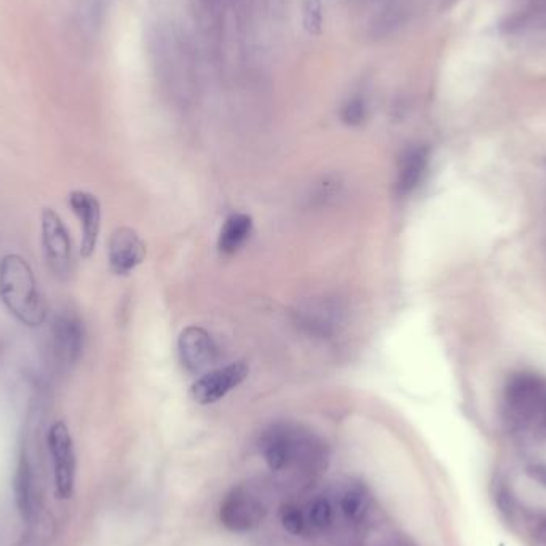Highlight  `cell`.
<instances>
[{"label":"cell","mask_w":546,"mask_h":546,"mask_svg":"<svg viewBox=\"0 0 546 546\" xmlns=\"http://www.w3.org/2000/svg\"><path fill=\"white\" fill-rule=\"evenodd\" d=\"M253 232V219L248 214L237 213L226 219L219 234L218 246L222 254H234L242 248Z\"/></svg>","instance_id":"obj_12"},{"label":"cell","mask_w":546,"mask_h":546,"mask_svg":"<svg viewBox=\"0 0 546 546\" xmlns=\"http://www.w3.org/2000/svg\"><path fill=\"white\" fill-rule=\"evenodd\" d=\"M527 527L532 539L539 546H546V511H535L527 518Z\"/></svg>","instance_id":"obj_19"},{"label":"cell","mask_w":546,"mask_h":546,"mask_svg":"<svg viewBox=\"0 0 546 546\" xmlns=\"http://www.w3.org/2000/svg\"><path fill=\"white\" fill-rule=\"evenodd\" d=\"M261 453L269 469L277 473L294 470L313 475L325 467L326 447L309 430L277 423L261 439Z\"/></svg>","instance_id":"obj_1"},{"label":"cell","mask_w":546,"mask_h":546,"mask_svg":"<svg viewBox=\"0 0 546 546\" xmlns=\"http://www.w3.org/2000/svg\"><path fill=\"white\" fill-rule=\"evenodd\" d=\"M341 513L347 521L358 523L367 510V495L359 486H349L339 500Z\"/></svg>","instance_id":"obj_13"},{"label":"cell","mask_w":546,"mask_h":546,"mask_svg":"<svg viewBox=\"0 0 546 546\" xmlns=\"http://www.w3.org/2000/svg\"><path fill=\"white\" fill-rule=\"evenodd\" d=\"M382 546H415L411 540L405 539V537H391L387 540Z\"/></svg>","instance_id":"obj_21"},{"label":"cell","mask_w":546,"mask_h":546,"mask_svg":"<svg viewBox=\"0 0 546 546\" xmlns=\"http://www.w3.org/2000/svg\"><path fill=\"white\" fill-rule=\"evenodd\" d=\"M281 524L283 527L293 534V535H302L309 524H307V516L301 508H297L296 505H288L285 507V510L281 511Z\"/></svg>","instance_id":"obj_16"},{"label":"cell","mask_w":546,"mask_h":546,"mask_svg":"<svg viewBox=\"0 0 546 546\" xmlns=\"http://www.w3.org/2000/svg\"><path fill=\"white\" fill-rule=\"evenodd\" d=\"M334 505L328 497H317L307 510V524L317 531H326L334 523Z\"/></svg>","instance_id":"obj_14"},{"label":"cell","mask_w":546,"mask_h":546,"mask_svg":"<svg viewBox=\"0 0 546 546\" xmlns=\"http://www.w3.org/2000/svg\"><path fill=\"white\" fill-rule=\"evenodd\" d=\"M248 373L250 367L243 361L213 369L192 385L190 395L198 405H213L219 399L224 398L229 391L237 389L248 377Z\"/></svg>","instance_id":"obj_7"},{"label":"cell","mask_w":546,"mask_h":546,"mask_svg":"<svg viewBox=\"0 0 546 546\" xmlns=\"http://www.w3.org/2000/svg\"><path fill=\"white\" fill-rule=\"evenodd\" d=\"M323 23L321 13V0H305L304 5V26L310 34H318Z\"/></svg>","instance_id":"obj_17"},{"label":"cell","mask_w":546,"mask_h":546,"mask_svg":"<svg viewBox=\"0 0 546 546\" xmlns=\"http://www.w3.org/2000/svg\"><path fill=\"white\" fill-rule=\"evenodd\" d=\"M16 500L21 515L29 518L32 513V475L26 461L21 462L16 475Z\"/></svg>","instance_id":"obj_15"},{"label":"cell","mask_w":546,"mask_h":546,"mask_svg":"<svg viewBox=\"0 0 546 546\" xmlns=\"http://www.w3.org/2000/svg\"><path fill=\"white\" fill-rule=\"evenodd\" d=\"M47 443L53 459L56 494L60 499H69L76 479V453L69 429L64 422H55L50 427Z\"/></svg>","instance_id":"obj_5"},{"label":"cell","mask_w":546,"mask_h":546,"mask_svg":"<svg viewBox=\"0 0 546 546\" xmlns=\"http://www.w3.org/2000/svg\"><path fill=\"white\" fill-rule=\"evenodd\" d=\"M69 206L82 227L80 254L82 258H90L96 250L101 230V205L93 194L74 190L70 192Z\"/></svg>","instance_id":"obj_10"},{"label":"cell","mask_w":546,"mask_h":546,"mask_svg":"<svg viewBox=\"0 0 546 546\" xmlns=\"http://www.w3.org/2000/svg\"><path fill=\"white\" fill-rule=\"evenodd\" d=\"M0 301L24 326L36 328L47 318V305L26 259L8 254L0 261Z\"/></svg>","instance_id":"obj_2"},{"label":"cell","mask_w":546,"mask_h":546,"mask_svg":"<svg viewBox=\"0 0 546 546\" xmlns=\"http://www.w3.org/2000/svg\"><path fill=\"white\" fill-rule=\"evenodd\" d=\"M148 254V246L141 235L132 227H118L110 235L108 258L110 270L117 275H128L142 264Z\"/></svg>","instance_id":"obj_8"},{"label":"cell","mask_w":546,"mask_h":546,"mask_svg":"<svg viewBox=\"0 0 546 546\" xmlns=\"http://www.w3.org/2000/svg\"><path fill=\"white\" fill-rule=\"evenodd\" d=\"M429 149L423 146L407 149L399 162L398 181L397 188L401 196L411 194L423 180V174L429 166Z\"/></svg>","instance_id":"obj_11"},{"label":"cell","mask_w":546,"mask_h":546,"mask_svg":"<svg viewBox=\"0 0 546 546\" xmlns=\"http://www.w3.org/2000/svg\"><path fill=\"white\" fill-rule=\"evenodd\" d=\"M270 500L264 487L256 484H240L229 492L221 505V523L229 531L248 532L264 521Z\"/></svg>","instance_id":"obj_3"},{"label":"cell","mask_w":546,"mask_h":546,"mask_svg":"<svg viewBox=\"0 0 546 546\" xmlns=\"http://www.w3.org/2000/svg\"><path fill=\"white\" fill-rule=\"evenodd\" d=\"M85 343L84 325L74 313H60L52 323V351L60 366L72 367L77 363Z\"/></svg>","instance_id":"obj_6"},{"label":"cell","mask_w":546,"mask_h":546,"mask_svg":"<svg viewBox=\"0 0 546 546\" xmlns=\"http://www.w3.org/2000/svg\"><path fill=\"white\" fill-rule=\"evenodd\" d=\"M42 248L50 272L58 280H68L72 272V243L63 219L52 208L42 213Z\"/></svg>","instance_id":"obj_4"},{"label":"cell","mask_w":546,"mask_h":546,"mask_svg":"<svg viewBox=\"0 0 546 546\" xmlns=\"http://www.w3.org/2000/svg\"><path fill=\"white\" fill-rule=\"evenodd\" d=\"M527 475L534 479L535 483L546 487V463H534L531 467H527Z\"/></svg>","instance_id":"obj_20"},{"label":"cell","mask_w":546,"mask_h":546,"mask_svg":"<svg viewBox=\"0 0 546 546\" xmlns=\"http://www.w3.org/2000/svg\"><path fill=\"white\" fill-rule=\"evenodd\" d=\"M366 117V104L361 98H355L345 104L342 109V120L347 125H359Z\"/></svg>","instance_id":"obj_18"},{"label":"cell","mask_w":546,"mask_h":546,"mask_svg":"<svg viewBox=\"0 0 546 546\" xmlns=\"http://www.w3.org/2000/svg\"><path fill=\"white\" fill-rule=\"evenodd\" d=\"M181 363L192 374L210 369L218 359V347L213 337L200 326H189L181 333L178 341Z\"/></svg>","instance_id":"obj_9"}]
</instances>
